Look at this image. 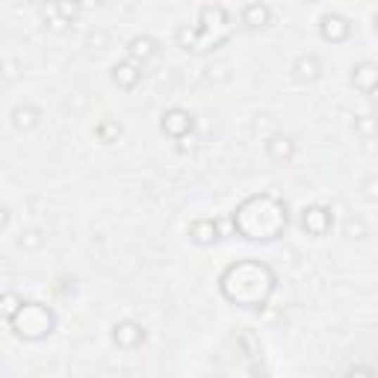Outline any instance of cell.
<instances>
[{"mask_svg":"<svg viewBox=\"0 0 378 378\" xmlns=\"http://www.w3.org/2000/svg\"><path fill=\"white\" fill-rule=\"evenodd\" d=\"M98 133H103V136H110V133H122V130H118V127H113V125H110V127H101Z\"/></svg>","mask_w":378,"mask_h":378,"instance_id":"obj_17","label":"cell"},{"mask_svg":"<svg viewBox=\"0 0 378 378\" xmlns=\"http://www.w3.org/2000/svg\"><path fill=\"white\" fill-rule=\"evenodd\" d=\"M234 225L246 239H275L286 228V204L275 195H251L234 213Z\"/></svg>","mask_w":378,"mask_h":378,"instance_id":"obj_2","label":"cell"},{"mask_svg":"<svg viewBox=\"0 0 378 378\" xmlns=\"http://www.w3.org/2000/svg\"><path fill=\"white\" fill-rule=\"evenodd\" d=\"M352 83H355V89H360V92H375L378 89V65H372V63H360L355 71H352Z\"/></svg>","mask_w":378,"mask_h":378,"instance_id":"obj_7","label":"cell"},{"mask_svg":"<svg viewBox=\"0 0 378 378\" xmlns=\"http://www.w3.org/2000/svg\"><path fill=\"white\" fill-rule=\"evenodd\" d=\"M320 71H322V65H320V59H316V56L298 59V63H296V77L298 80H316V77H320Z\"/></svg>","mask_w":378,"mask_h":378,"instance_id":"obj_13","label":"cell"},{"mask_svg":"<svg viewBox=\"0 0 378 378\" xmlns=\"http://www.w3.org/2000/svg\"><path fill=\"white\" fill-rule=\"evenodd\" d=\"M139 77H142V74L136 71L133 65H127V63H125V65H115V68H113V80H115L118 86H122V89H133L136 83H139Z\"/></svg>","mask_w":378,"mask_h":378,"instance_id":"obj_12","label":"cell"},{"mask_svg":"<svg viewBox=\"0 0 378 378\" xmlns=\"http://www.w3.org/2000/svg\"><path fill=\"white\" fill-rule=\"evenodd\" d=\"M320 30L328 42H343L346 36H349V24H346V18H340V15H325Z\"/></svg>","mask_w":378,"mask_h":378,"instance_id":"obj_8","label":"cell"},{"mask_svg":"<svg viewBox=\"0 0 378 378\" xmlns=\"http://www.w3.org/2000/svg\"><path fill=\"white\" fill-rule=\"evenodd\" d=\"M266 154H269L272 160H293L296 142L290 139V136H272V139L266 142Z\"/></svg>","mask_w":378,"mask_h":378,"instance_id":"obj_9","label":"cell"},{"mask_svg":"<svg viewBox=\"0 0 378 378\" xmlns=\"http://www.w3.org/2000/svg\"><path fill=\"white\" fill-rule=\"evenodd\" d=\"M130 56L133 59H142V63H145V59H151V56H154L157 53V42L154 39H148V36H139V39H133L130 42Z\"/></svg>","mask_w":378,"mask_h":378,"instance_id":"obj_11","label":"cell"},{"mask_svg":"<svg viewBox=\"0 0 378 378\" xmlns=\"http://www.w3.org/2000/svg\"><path fill=\"white\" fill-rule=\"evenodd\" d=\"M243 21L248 27H263L269 21V6H260V4H248L243 9Z\"/></svg>","mask_w":378,"mask_h":378,"instance_id":"obj_14","label":"cell"},{"mask_svg":"<svg viewBox=\"0 0 378 378\" xmlns=\"http://www.w3.org/2000/svg\"><path fill=\"white\" fill-rule=\"evenodd\" d=\"M375 30H378V18H375Z\"/></svg>","mask_w":378,"mask_h":378,"instance_id":"obj_18","label":"cell"},{"mask_svg":"<svg viewBox=\"0 0 378 378\" xmlns=\"http://www.w3.org/2000/svg\"><path fill=\"white\" fill-rule=\"evenodd\" d=\"M9 325L27 340H42L51 334L56 322H53V313L48 308L36 305V301H21V308L9 316Z\"/></svg>","mask_w":378,"mask_h":378,"instance_id":"obj_3","label":"cell"},{"mask_svg":"<svg viewBox=\"0 0 378 378\" xmlns=\"http://www.w3.org/2000/svg\"><path fill=\"white\" fill-rule=\"evenodd\" d=\"M189 237H192L199 246H210V243H216V237H219L216 222H213V219H199V222H192Z\"/></svg>","mask_w":378,"mask_h":378,"instance_id":"obj_10","label":"cell"},{"mask_svg":"<svg viewBox=\"0 0 378 378\" xmlns=\"http://www.w3.org/2000/svg\"><path fill=\"white\" fill-rule=\"evenodd\" d=\"M113 343L122 346V349H136V346L145 343V328L133 320H125V322H115L113 325Z\"/></svg>","mask_w":378,"mask_h":378,"instance_id":"obj_4","label":"cell"},{"mask_svg":"<svg viewBox=\"0 0 378 378\" xmlns=\"http://www.w3.org/2000/svg\"><path fill=\"white\" fill-rule=\"evenodd\" d=\"M301 228L313 237H325L331 231V213L325 207H305L301 210Z\"/></svg>","mask_w":378,"mask_h":378,"instance_id":"obj_5","label":"cell"},{"mask_svg":"<svg viewBox=\"0 0 378 378\" xmlns=\"http://www.w3.org/2000/svg\"><path fill=\"white\" fill-rule=\"evenodd\" d=\"M163 130L169 133V136H175V139H184V136L192 130V118H189V113L187 110H169L163 115Z\"/></svg>","mask_w":378,"mask_h":378,"instance_id":"obj_6","label":"cell"},{"mask_svg":"<svg viewBox=\"0 0 378 378\" xmlns=\"http://www.w3.org/2000/svg\"><path fill=\"white\" fill-rule=\"evenodd\" d=\"M222 296L243 308H260L269 298L272 286H275V275L257 260H239L225 269L219 281Z\"/></svg>","mask_w":378,"mask_h":378,"instance_id":"obj_1","label":"cell"},{"mask_svg":"<svg viewBox=\"0 0 378 378\" xmlns=\"http://www.w3.org/2000/svg\"><path fill=\"white\" fill-rule=\"evenodd\" d=\"M12 118H15V127H18V130L33 127V125H36V110H30V107H18V110L12 113Z\"/></svg>","mask_w":378,"mask_h":378,"instance_id":"obj_16","label":"cell"},{"mask_svg":"<svg viewBox=\"0 0 378 378\" xmlns=\"http://www.w3.org/2000/svg\"><path fill=\"white\" fill-rule=\"evenodd\" d=\"M355 133L358 136H378V118H372V115L355 118Z\"/></svg>","mask_w":378,"mask_h":378,"instance_id":"obj_15","label":"cell"}]
</instances>
